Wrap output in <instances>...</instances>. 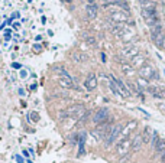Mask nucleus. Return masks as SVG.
<instances>
[{
    "instance_id": "1",
    "label": "nucleus",
    "mask_w": 165,
    "mask_h": 163,
    "mask_svg": "<svg viewBox=\"0 0 165 163\" xmlns=\"http://www.w3.org/2000/svg\"><path fill=\"white\" fill-rule=\"evenodd\" d=\"M123 130V126L122 124H116V126H112V129H110V131L107 133V136L104 137V146H110V144H113V142L116 140V139H119V136H120V133H122Z\"/></svg>"
},
{
    "instance_id": "2",
    "label": "nucleus",
    "mask_w": 165,
    "mask_h": 163,
    "mask_svg": "<svg viewBox=\"0 0 165 163\" xmlns=\"http://www.w3.org/2000/svg\"><path fill=\"white\" fill-rule=\"evenodd\" d=\"M142 17L149 26L158 25V16L155 9H142Z\"/></svg>"
},
{
    "instance_id": "3",
    "label": "nucleus",
    "mask_w": 165,
    "mask_h": 163,
    "mask_svg": "<svg viewBox=\"0 0 165 163\" xmlns=\"http://www.w3.org/2000/svg\"><path fill=\"white\" fill-rule=\"evenodd\" d=\"M67 114H68V117L81 118L85 114V108H84V105L83 104H76V105H72V107H70V108L67 110Z\"/></svg>"
},
{
    "instance_id": "4",
    "label": "nucleus",
    "mask_w": 165,
    "mask_h": 163,
    "mask_svg": "<svg viewBox=\"0 0 165 163\" xmlns=\"http://www.w3.org/2000/svg\"><path fill=\"white\" fill-rule=\"evenodd\" d=\"M109 118V110L107 108H99L96 111V114L93 116V121L96 124H102Z\"/></svg>"
},
{
    "instance_id": "5",
    "label": "nucleus",
    "mask_w": 165,
    "mask_h": 163,
    "mask_svg": "<svg viewBox=\"0 0 165 163\" xmlns=\"http://www.w3.org/2000/svg\"><path fill=\"white\" fill-rule=\"evenodd\" d=\"M140 78H144V80H151V78H154V75L157 74V71L154 69L151 65H144V67L140 68Z\"/></svg>"
},
{
    "instance_id": "6",
    "label": "nucleus",
    "mask_w": 165,
    "mask_h": 163,
    "mask_svg": "<svg viewBox=\"0 0 165 163\" xmlns=\"http://www.w3.org/2000/svg\"><path fill=\"white\" fill-rule=\"evenodd\" d=\"M136 126H138V121H135V120H133V121H129L126 124V127L122 130V133H120L119 139H120V140H126L127 136H129V134H131L132 131L136 129Z\"/></svg>"
},
{
    "instance_id": "7",
    "label": "nucleus",
    "mask_w": 165,
    "mask_h": 163,
    "mask_svg": "<svg viewBox=\"0 0 165 163\" xmlns=\"http://www.w3.org/2000/svg\"><path fill=\"white\" fill-rule=\"evenodd\" d=\"M129 149H131V142L129 140H120V142L117 143V146H116V152H117V155H126L127 152H129Z\"/></svg>"
},
{
    "instance_id": "8",
    "label": "nucleus",
    "mask_w": 165,
    "mask_h": 163,
    "mask_svg": "<svg viewBox=\"0 0 165 163\" xmlns=\"http://www.w3.org/2000/svg\"><path fill=\"white\" fill-rule=\"evenodd\" d=\"M110 20L114 23H125L127 20V15L123 12H112L110 13Z\"/></svg>"
},
{
    "instance_id": "9",
    "label": "nucleus",
    "mask_w": 165,
    "mask_h": 163,
    "mask_svg": "<svg viewBox=\"0 0 165 163\" xmlns=\"http://www.w3.org/2000/svg\"><path fill=\"white\" fill-rule=\"evenodd\" d=\"M84 85H85V88H87V90H90V91L97 87V77H96V74H94V72H90L89 75H87V80H85Z\"/></svg>"
},
{
    "instance_id": "10",
    "label": "nucleus",
    "mask_w": 165,
    "mask_h": 163,
    "mask_svg": "<svg viewBox=\"0 0 165 163\" xmlns=\"http://www.w3.org/2000/svg\"><path fill=\"white\" fill-rule=\"evenodd\" d=\"M112 78V81H113L116 85H117V88L120 90V94H122V97H131V91H129V88L125 85V84L122 82L120 80H117V78H114V77H110Z\"/></svg>"
},
{
    "instance_id": "11",
    "label": "nucleus",
    "mask_w": 165,
    "mask_h": 163,
    "mask_svg": "<svg viewBox=\"0 0 165 163\" xmlns=\"http://www.w3.org/2000/svg\"><path fill=\"white\" fill-rule=\"evenodd\" d=\"M142 144H144L142 134H136L135 137H133V140L131 142V149H132V152H138L140 147H142Z\"/></svg>"
},
{
    "instance_id": "12",
    "label": "nucleus",
    "mask_w": 165,
    "mask_h": 163,
    "mask_svg": "<svg viewBox=\"0 0 165 163\" xmlns=\"http://www.w3.org/2000/svg\"><path fill=\"white\" fill-rule=\"evenodd\" d=\"M138 48L136 46H133V45H127L125 49H123V52L122 54L125 55V56H127V58H135L136 55H138Z\"/></svg>"
},
{
    "instance_id": "13",
    "label": "nucleus",
    "mask_w": 165,
    "mask_h": 163,
    "mask_svg": "<svg viewBox=\"0 0 165 163\" xmlns=\"http://www.w3.org/2000/svg\"><path fill=\"white\" fill-rule=\"evenodd\" d=\"M148 91L152 94L154 97H157V98H162V100H165V90H162V88L159 87H148Z\"/></svg>"
},
{
    "instance_id": "14",
    "label": "nucleus",
    "mask_w": 165,
    "mask_h": 163,
    "mask_svg": "<svg viewBox=\"0 0 165 163\" xmlns=\"http://www.w3.org/2000/svg\"><path fill=\"white\" fill-rule=\"evenodd\" d=\"M97 4H94V3H90L87 4V16L90 17V19H94V17L97 16Z\"/></svg>"
},
{
    "instance_id": "15",
    "label": "nucleus",
    "mask_w": 165,
    "mask_h": 163,
    "mask_svg": "<svg viewBox=\"0 0 165 163\" xmlns=\"http://www.w3.org/2000/svg\"><path fill=\"white\" fill-rule=\"evenodd\" d=\"M59 85L62 88H72L74 82H72L71 77H62V78H59Z\"/></svg>"
},
{
    "instance_id": "16",
    "label": "nucleus",
    "mask_w": 165,
    "mask_h": 163,
    "mask_svg": "<svg viewBox=\"0 0 165 163\" xmlns=\"http://www.w3.org/2000/svg\"><path fill=\"white\" fill-rule=\"evenodd\" d=\"M72 59H74L76 62H87V61H89V56L85 54H81V52H74V54H72Z\"/></svg>"
},
{
    "instance_id": "17",
    "label": "nucleus",
    "mask_w": 165,
    "mask_h": 163,
    "mask_svg": "<svg viewBox=\"0 0 165 163\" xmlns=\"http://www.w3.org/2000/svg\"><path fill=\"white\" fill-rule=\"evenodd\" d=\"M152 130H151V127H146L144 131V134H142V140H144V143H149L151 140H152Z\"/></svg>"
},
{
    "instance_id": "18",
    "label": "nucleus",
    "mask_w": 165,
    "mask_h": 163,
    "mask_svg": "<svg viewBox=\"0 0 165 163\" xmlns=\"http://www.w3.org/2000/svg\"><path fill=\"white\" fill-rule=\"evenodd\" d=\"M144 62H145V59L142 58V56H139V55H136L135 58L132 59V67H144Z\"/></svg>"
},
{
    "instance_id": "19",
    "label": "nucleus",
    "mask_w": 165,
    "mask_h": 163,
    "mask_svg": "<svg viewBox=\"0 0 165 163\" xmlns=\"http://www.w3.org/2000/svg\"><path fill=\"white\" fill-rule=\"evenodd\" d=\"M164 38H165V35H164V33H159V35H157L155 38H152V41H154V43H155L158 48H162V43H164Z\"/></svg>"
},
{
    "instance_id": "20",
    "label": "nucleus",
    "mask_w": 165,
    "mask_h": 163,
    "mask_svg": "<svg viewBox=\"0 0 165 163\" xmlns=\"http://www.w3.org/2000/svg\"><path fill=\"white\" fill-rule=\"evenodd\" d=\"M122 71L125 72V74H127V75H131L132 72H133V67L127 62H122Z\"/></svg>"
},
{
    "instance_id": "21",
    "label": "nucleus",
    "mask_w": 165,
    "mask_h": 163,
    "mask_svg": "<svg viewBox=\"0 0 165 163\" xmlns=\"http://www.w3.org/2000/svg\"><path fill=\"white\" fill-rule=\"evenodd\" d=\"M155 150L158 152V153H165V140H159L157 144V147H155Z\"/></svg>"
},
{
    "instance_id": "22",
    "label": "nucleus",
    "mask_w": 165,
    "mask_h": 163,
    "mask_svg": "<svg viewBox=\"0 0 165 163\" xmlns=\"http://www.w3.org/2000/svg\"><path fill=\"white\" fill-rule=\"evenodd\" d=\"M161 26L159 25H155V26H151V35H152V38H155L157 35H159L161 33Z\"/></svg>"
},
{
    "instance_id": "23",
    "label": "nucleus",
    "mask_w": 165,
    "mask_h": 163,
    "mask_svg": "<svg viewBox=\"0 0 165 163\" xmlns=\"http://www.w3.org/2000/svg\"><path fill=\"white\" fill-rule=\"evenodd\" d=\"M109 87H110V90H112V91L116 94V95H122V94H120V90H119L117 85H116L113 81H110V82H109Z\"/></svg>"
},
{
    "instance_id": "24",
    "label": "nucleus",
    "mask_w": 165,
    "mask_h": 163,
    "mask_svg": "<svg viewBox=\"0 0 165 163\" xmlns=\"http://www.w3.org/2000/svg\"><path fill=\"white\" fill-rule=\"evenodd\" d=\"M159 140H161V139H159L158 133L155 131V133H154V136H152V146H154V147H157V144H158V142H159Z\"/></svg>"
},
{
    "instance_id": "25",
    "label": "nucleus",
    "mask_w": 165,
    "mask_h": 163,
    "mask_svg": "<svg viewBox=\"0 0 165 163\" xmlns=\"http://www.w3.org/2000/svg\"><path fill=\"white\" fill-rule=\"evenodd\" d=\"M138 84H139L140 88H146V90H148V81H146V80H144V78H139V80H138Z\"/></svg>"
},
{
    "instance_id": "26",
    "label": "nucleus",
    "mask_w": 165,
    "mask_h": 163,
    "mask_svg": "<svg viewBox=\"0 0 165 163\" xmlns=\"http://www.w3.org/2000/svg\"><path fill=\"white\" fill-rule=\"evenodd\" d=\"M30 118H32L34 121H38V120H39V117H38V113H32V114H30Z\"/></svg>"
},
{
    "instance_id": "27",
    "label": "nucleus",
    "mask_w": 165,
    "mask_h": 163,
    "mask_svg": "<svg viewBox=\"0 0 165 163\" xmlns=\"http://www.w3.org/2000/svg\"><path fill=\"white\" fill-rule=\"evenodd\" d=\"M85 41H87V43H91V45H94V42H96V41H94V38H87Z\"/></svg>"
},
{
    "instance_id": "28",
    "label": "nucleus",
    "mask_w": 165,
    "mask_h": 163,
    "mask_svg": "<svg viewBox=\"0 0 165 163\" xmlns=\"http://www.w3.org/2000/svg\"><path fill=\"white\" fill-rule=\"evenodd\" d=\"M161 163H165V153L162 155V159H161Z\"/></svg>"
},
{
    "instance_id": "29",
    "label": "nucleus",
    "mask_w": 165,
    "mask_h": 163,
    "mask_svg": "<svg viewBox=\"0 0 165 163\" xmlns=\"http://www.w3.org/2000/svg\"><path fill=\"white\" fill-rule=\"evenodd\" d=\"M162 48L165 49V38H164V43H162Z\"/></svg>"
}]
</instances>
